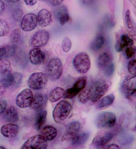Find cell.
Returning a JSON list of instances; mask_svg holds the SVG:
<instances>
[{"mask_svg": "<svg viewBox=\"0 0 136 149\" xmlns=\"http://www.w3.org/2000/svg\"><path fill=\"white\" fill-rule=\"evenodd\" d=\"M72 109L71 104L67 100H62L55 107L53 112L54 120L57 123L64 122L70 115Z\"/></svg>", "mask_w": 136, "mask_h": 149, "instance_id": "1", "label": "cell"}, {"mask_svg": "<svg viewBox=\"0 0 136 149\" xmlns=\"http://www.w3.org/2000/svg\"><path fill=\"white\" fill-rule=\"evenodd\" d=\"M46 75L52 80L58 79L62 74V65L57 57L51 58L48 62L46 68Z\"/></svg>", "mask_w": 136, "mask_h": 149, "instance_id": "2", "label": "cell"}, {"mask_svg": "<svg viewBox=\"0 0 136 149\" xmlns=\"http://www.w3.org/2000/svg\"><path fill=\"white\" fill-rule=\"evenodd\" d=\"M91 60L89 56L85 52L78 53L74 58L73 65L77 72L85 74L91 67Z\"/></svg>", "mask_w": 136, "mask_h": 149, "instance_id": "3", "label": "cell"}, {"mask_svg": "<svg viewBox=\"0 0 136 149\" xmlns=\"http://www.w3.org/2000/svg\"><path fill=\"white\" fill-rule=\"evenodd\" d=\"M48 83V77L43 72H35L29 77L28 84L30 88L40 90L44 88Z\"/></svg>", "mask_w": 136, "mask_h": 149, "instance_id": "4", "label": "cell"}, {"mask_svg": "<svg viewBox=\"0 0 136 149\" xmlns=\"http://www.w3.org/2000/svg\"><path fill=\"white\" fill-rule=\"evenodd\" d=\"M109 85L103 81H97L90 88V100L92 102H96L106 93L109 89Z\"/></svg>", "mask_w": 136, "mask_h": 149, "instance_id": "5", "label": "cell"}, {"mask_svg": "<svg viewBox=\"0 0 136 149\" xmlns=\"http://www.w3.org/2000/svg\"><path fill=\"white\" fill-rule=\"evenodd\" d=\"M116 121V115L112 112H102L96 118L95 124L98 129L113 127Z\"/></svg>", "mask_w": 136, "mask_h": 149, "instance_id": "6", "label": "cell"}, {"mask_svg": "<svg viewBox=\"0 0 136 149\" xmlns=\"http://www.w3.org/2000/svg\"><path fill=\"white\" fill-rule=\"evenodd\" d=\"M47 140L41 135L37 134L29 138L22 146V149H46Z\"/></svg>", "mask_w": 136, "mask_h": 149, "instance_id": "7", "label": "cell"}, {"mask_svg": "<svg viewBox=\"0 0 136 149\" xmlns=\"http://www.w3.org/2000/svg\"><path fill=\"white\" fill-rule=\"evenodd\" d=\"M22 74L18 72L12 73L11 71L3 74L1 80L2 86L4 88H9L11 86H18L21 83Z\"/></svg>", "mask_w": 136, "mask_h": 149, "instance_id": "8", "label": "cell"}, {"mask_svg": "<svg viewBox=\"0 0 136 149\" xmlns=\"http://www.w3.org/2000/svg\"><path fill=\"white\" fill-rule=\"evenodd\" d=\"M87 84V77H82L78 79L75 83L74 86L68 89L64 94V98L71 99L78 94L83 90H84Z\"/></svg>", "mask_w": 136, "mask_h": 149, "instance_id": "9", "label": "cell"}, {"mask_svg": "<svg viewBox=\"0 0 136 149\" xmlns=\"http://www.w3.org/2000/svg\"><path fill=\"white\" fill-rule=\"evenodd\" d=\"M123 94L127 99L131 98L136 92L135 76L128 77L123 82L121 85Z\"/></svg>", "mask_w": 136, "mask_h": 149, "instance_id": "10", "label": "cell"}, {"mask_svg": "<svg viewBox=\"0 0 136 149\" xmlns=\"http://www.w3.org/2000/svg\"><path fill=\"white\" fill-rule=\"evenodd\" d=\"M33 98V94L31 90L26 88L22 91L17 96L16 104L21 108H26L31 106Z\"/></svg>", "mask_w": 136, "mask_h": 149, "instance_id": "11", "label": "cell"}, {"mask_svg": "<svg viewBox=\"0 0 136 149\" xmlns=\"http://www.w3.org/2000/svg\"><path fill=\"white\" fill-rule=\"evenodd\" d=\"M50 38L49 33L44 30L36 32L31 38V44L34 47H40L47 43Z\"/></svg>", "mask_w": 136, "mask_h": 149, "instance_id": "12", "label": "cell"}, {"mask_svg": "<svg viewBox=\"0 0 136 149\" xmlns=\"http://www.w3.org/2000/svg\"><path fill=\"white\" fill-rule=\"evenodd\" d=\"M37 25V15L33 13L26 14L22 19L21 26L23 31L30 32L36 28Z\"/></svg>", "mask_w": 136, "mask_h": 149, "instance_id": "13", "label": "cell"}, {"mask_svg": "<svg viewBox=\"0 0 136 149\" xmlns=\"http://www.w3.org/2000/svg\"><path fill=\"white\" fill-rule=\"evenodd\" d=\"M46 58V53L40 48L36 47L29 52V59L34 65H39L43 63Z\"/></svg>", "mask_w": 136, "mask_h": 149, "instance_id": "14", "label": "cell"}, {"mask_svg": "<svg viewBox=\"0 0 136 149\" xmlns=\"http://www.w3.org/2000/svg\"><path fill=\"white\" fill-rule=\"evenodd\" d=\"M114 137V134L110 132L101 133L96 136L92 141V145L97 148L105 146Z\"/></svg>", "mask_w": 136, "mask_h": 149, "instance_id": "15", "label": "cell"}, {"mask_svg": "<svg viewBox=\"0 0 136 149\" xmlns=\"http://www.w3.org/2000/svg\"><path fill=\"white\" fill-rule=\"evenodd\" d=\"M47 100L48 98L46 94H36L33 97L32 102L30 107L32 109L37 111L42 110L45 107Z\"/></svg>", "mask_w": 136, "mask_h": 149, "instance_id": "16", "label": "cell"}, {"mask_svg": "<svg viewBox=\"0 0 136 149\" xmlns=\"http://www.w3.org/2000/svg\"><path fill=\"white\" fill-rule=\"evenodd\" d=\"M19 131V127L18 125L14 123H8L2 126L1 129V134L6 137H15Z\"/></svg>", "mask_w": 136, "mask_h": 149, "instance_id": "17", "label": "cell"}, {"mask_svg": "<svg viewBox=\"0 0 136 149\" xmlns=\"http://www.w3.org/2000/svg\"><path fill=\"white\" fill-rule=\"evenodd\" d=\"M37 18V24L42 28L47 27L52 21V16L51 13L46 9H43L39 12Z\"/></svg>", "mask_w": 136, "mask_h": 149, "instance_id": "18", "label": "cell"}, {"mask_svg": "<svg viewBox=\"0 0 136 149\" xmlns=\"http://www.w3.org/2000/svg\"><path fill=\"white\" fill-rule=\"evenodd\" d=\"M134 44L133 40L127 34L121 35L119 41L116 45V50L117 52H120L126 48L132 46Z\"/></svg>", "mask_w": 136, "mask_h": 149, "instance_id": "19", "label": "cell"}, {"mask_svg": "<svg viewBox=\"0 0 136 149\" xmlns=\"http://www.w3.org/2000/svg\"><path fill=\"white\" fill-rule=\"evenodd\" d=\"M54 16L59 21L61 25L65 24L70 19L67 8L65 6H62L56 9L54 11Z\"/></svg>", "mask_w": 136, "mask_h": 149, "instance_id": "20", "label": "cell"}, {"mask_svg": "<svg viewBox=\"0 0 136 149\" xmlns=\"http://www.w3.org/2000/svg\"><path fill=\"white\" fill-rule=\"evenodd\" d=\"M3 119L8 122H17L19 119V116L17 109L15 107H10L4 112Z\"/></svg>", "mask_w": 136, "mask_h": 149, "instance_id": "21", "label": "cell"}, {"mask_svg": "<svg viewBox=\"0 0 136 149\" xmlns=\"http://www.w3.org/2000/svg\"><path fill=\"white\" fill-rule=\"evenodd\" d=\"M47 111L44 109L37 111L35 116L34 127L37 130H40L46 121Z\"/></svg>", "mask_w": 136, "mask_h": 149, "instance_id": "22", "label": "cell"}, {"mask_svg": "<svg viewBox=\"0 0 136 149\" xmlns=\"http://www.w3.org/2000/svg\"><path fill=\"white\" fill-rule=\"evenodd\" d=\"M40 134L47 141H51L56 137L57 134V130L53 126H46L42 129Z\"/></svg>", "mask_w": 136, "mask_h": 149, "instance_id": "23", "label": "cell"}, {"mask_svg": "<svg viewBox=\"0 0 136 149\" xmlns=\"http://www.w3.org/2000/svg\"><path fill=\"white\" fill-rule=\"evenodd\" d=\"M112 57L110 54L107 52L102 53L98 58L97 64L99 68H105L109 64L112 63Z\"/></svg>", "mask_w": 136, "mask_h": 149, "instance_id": "24", "label": "cell"}, {"mask_svg": "<svg viewBox=\"0 0 136 149\" xmlns=\"http://www.w3.org/2000/svg\"><path fill=\"white\" fill-rule=\"evenodd\" d=\"M65 92V91L61 87H57L54 88L50 92L49 94V101L51 102H55L58 101L64 96Z\"/></svg>", "mask_w": 136, "mask_h": 149, "instance_id": "25", "label": "cell"}, {"mask_svg": "<svg viewBox=\"0 0 136 149\" xmlns=\"http://www.w3.org/2000/svg\"><path fill=\"white\" fill-rule=\"evenodd\" d=\"M115 97L113 94H109L102 98L99 102L97 108L98 109H101L108 107L113 104L114 101Z\"/></svg>", "mask_w": 136, "mask_h": 149, "instance_id": "26", "label": "cell"}, {"mask_svg": "<svg viewBox=\"0 0 136 149\" xmlns=\"http://www.w3.org/2000/svg\"><path fill=\"white\" fill-rule=\"evenodd\" d=\"M90 134L88 133H83L82 134H78L77 137L74 140L72 141V145L73 146L78 147L84 145L87 141L89 137Z\"/></svg>", "mask_w": 136, "mask_h": 149, "instance_id": "27", "label": "cell"}, {"mask_svg": "<svg viewBox=\"0 0 136 149\" xmlns=\"http://www.w3.org/2000/svg\"><path fill=\"white\" fill-rule=\"evenodd\" d=\"M105 43V38L102 35L98 36L91 45V49L94 51H98L101 49Z\"/></svg>", "mask_w": 136, "mask_h": 149, "instance_id": "28", "label": "cell"}, {"mask_svg": "<svg viewBox=\"0 0 136 149\" xmlns=\"http://www.w3.org/2000/svg\"><path fill=\"white\" fill-rule=\"evenodd\" d=\"M11 71V65L10 62L7 59H3L0 61V74L3 75Z\"/></svg>", "mask_w": 136, "mask_h": 149, "instance_id": "29", "label": "cell"}, {"mask_svg": "<svg viewBox=\"0 0 136 149\" xmlns=\"http://www.w3.org/2000/svg\"><path fill=\"white\" fill-rule=\"evenodd\" d=\"M79 101L85 104L89 100H90V88H87L86 89L83 90L78 95Z\"/></svg>", "mask_w": 136, "mask_h": 149, "instance_id": "30", "label": "cell"}, {"mask_svg": "<svg viewBox=\"0 0 136 149\" xmlns=\"http://www.w3.org/2000/svg\"><path fill=\"white\" fill-rule=\"evenodd\" d=\"M10 26L8 23L3 20L0 19V37L5 36L9 33Z\"/></svg>", "mask_w": 136, "mask_h": 149, "instance_id": "31", "label": "cell"}, {"mask_svg": "<svg viewBox=\"0 0 136 149\" xmlns=\"http://www.w3.org/2000/svg\"><path fill=\"white\" fill-rule=\"evenodd\" d=\"M81 127V123L78 121H74L70 123L67 126V131L78 133Z\"/></svg>", "mask_w": 136, "mask_h": 149, "instance_id": "32", "label": "cell"}, {"mask_svg": "<svg viewBox=\"0 0 136 149\" xmlns=\"http://www.w3.org/2000/svg\"><path fill=\"white\" fill-rule=\"evenodd\" d=\"M61 46L64 52L66 53L69 52L72 47V42L71 40L69 38H65L62 42Z\"/></svg>", "mask_w": 136, "mask_h": 149, "instance_id": "33", "label": "cell"}, {"mask_svg": "<svg viewBox=\"0 0 136 149\" xmlns=\"http://www.w3.org/2000/svg\"><path fill=\"white\" fill-rule=\"evenodd\" d=\"M23 16V11L21 8H17L12 12V17L15 21H19Z\"/></svg>", "mask_w": 136, "mask_h": 149, "instance_id": "34", "label": "cell"}, {"mask_svg": "<svg viewBox=\"0 0 136 149\" xmlns=\"http://www.w3.org/2000/svg\"><path fill=\"white\" fill-rule=\"evenodd\" d=\"M127 69L131 75L133 76H136V60L135 59L131 60L129 61L127 65Z\"/></svg>", "mask_w": 136, "mask_h": 149, "instance_id": "35", "label": "cell"}, {"mask_svg": "<svg viewBox=\"0 0 136 149\" xmlns=\"http://www.w3.org/2000/svg\"><path fill=\"white\" fill-rule=\"evenodd\" d=\"M78 134L75 132H68L65 134H64L62 136V141H73L76 139V138L77 137Z\"/></svg>", "mask_w": 136, "mask_h": 149, "instance_id": "36", "label": "cell"}, {"mask_svg": "<svg viewBox=\"0 0 136 149\" xmlns=\"http://www.w3.org/2000/svg\"><path fill=\"white\" fill-rule=\"evenodd\" d=\"M21 33L19 32V30L18 29H15L14 31H13L11 35V42L13 43H18L20 39H21Z\"/></svg>", "mask_w": 136, "mask_h": 149, "instance_id": "37", "label": "cell"}, {"mask_svg": "<svg viewBox=\"0 0 136 149\" xmlns=\"http://www.w3.org/2000/svg\"><path fill=\"white\" fill-rule=\"evenodd\" d=\"M105 74L106 77L112 76L114 72V65L113 63H111L108 66H106L105 68Z\"/></svg>", "mask_w": 136, "mask_h": 149, "instance_id": "38", "label": "cell"}, {"mask_svg": "<svg viewBox=\"0 0 136 149\" xmlns=\"http://www.w3.org/2000/svg\"><path fill=\"white\" fill-rule=\"evenodd\" d=\"M125 22H126V24L127 28H128L129 29H131V30L134 29L133 25L132 24V22H131V17H130V13L129 10H128L126 12V14L125 15Z\"/></svg>", "mask_w": 136, "mask_h": 149, "instance_id": "39", "label": "cell"}, {"mask_svg": "<svg viewBox=\"0 0 136 149\" xmlns=\"http://www.w3.org/2000/svg\"><path fill=\"white\" fill-rule=\"evenodd\" d=\"M135 53V48L134 47H128L125 50V56L127 58H131Z\"/></svg>", "mask_w": 136, "mask_h": 149, "instance_id": "40", "label": "cell"}, {"mask_svg": "<svg viewBox=\"0 0 136 149\" xmlns=\"http://www.w3.org/2000/svg\"><path fill=\"white\" fill-rule=\"evenodd\" d=\"M7 107V102L4 99H0V114L4 113Z\"/></svg>", "mask_w": 136, "mask_h": 149, "instance_id": "41", "label": "cell"}, {"mask_svg": "<svg viewBox=\"0 0 136 149\" xmlns=\"http://www.w3.org/2000/svg\"><path fill=\"white\" fill-rule=\"evenodd\" d=\"M7 57V47H0V61Z\"/></svg>", "mask_w": 136, "mask_h": 149, "instance_id": "42", "label": "cell"}, {"mask_svg": "<svg viewBox=\"0 0 136 149\" xmlns=\"http://www.w3.org/2000/svg\"><path fill=\"white\" fill-rule=\"evenodd\" d=\"M64 0H48V2L49 4L53 7H57L60 6Z\"/></svg>", "mask_w": 136, "mask_h": 149, "instance_id": "43", "label": "cell"}, {"mask_svg": "<svg viewBox=\"0 0 136 149\" xmlns=\"http://www.w3.org/2000/svg\"><path fill=\"white\" fill-rule=\"evenodd\" d=\"M80 2L84 6H90L93 3L94 0H80Z\"/></svg>", "mask_w": 136, "mask_h": 149, "instance_id": "44", "label": "cell"}, {"mask_svg": "<svg viewBox=\"0 0 136 149\" xmlns=\"http://www.w3.org/2000/svg\"><path fill=\"white\" fill-rule=\"evenodd\" d=\"M25 4L28 6H34L36 3V0H24Z\"/></svg>", "mask_w": 136, "mask_h": 149, "instance_id": "45", "label": "cell"}, {"mask_svg": "<svg viewBox=\"0 0 136 149\" xmlns=\"http://www.w3.org/2000/svg\"><path fill=\"white\" fill-rule=\"evenodd\" d=\"M4 9H5L4 3H3V1H1V0H0V15H1L3 13Z\"/></svg>", "mask_w": 136, "mask_h": 149, "instance_id": "46", "label": "cell"}, {"mask_svg": "<svg viewBox=\"0 0 136 149\" xmlns=\"http://www.w3.org/2000/svg\"><path fill=\"white\" fill-rule=\"evenodd\" d=\"M107 148H110V149H119V146H117V144H112L110 145H109Z\"/></svg>", "mask_w": 136, "mask_h": 149, "instance_id": "47", "label": "cell"}, {"mask_svg": "<svg viewBox=\"0 0 136 149\" xmlns=\"http://www.w3.org/2000/svg\"><path fill=\"white\" fill-rule=\"evenodd\" d=\"M6 1L10 3H17L21 1V0H6Z\"/></svg>", "mask_w": 136, "mask_h": 149, "instance_id": "48", "label": "cell"}, {"mask_svg": "<svg viewBox=\"0 0 136 149\" xmlns=\"http://www.w3.org/2000/svg\"><path fill=\"white\" fill-rule=\"evenodd\" d=\"M39 1L42 2H46V1H48V0H39Z\"/></svg>", "mask_w": 136, "mask_h": 149, "instance_id": "49", "label": "cell"}, {"mask_svg": "<svg viewBox=\"0 0 136 149\" xmlns=\"http://www.w3.org/2000/svg\"><path fill=\"white\" fill-rule=\"evenodd\" d=\"M0 148H1V149H6V148L5 147H3V146H0Z\"/></svg>", "mask_w": 136, "mask_h": 149, "instance_id": "50", "label": "cell"}]
</instances>
